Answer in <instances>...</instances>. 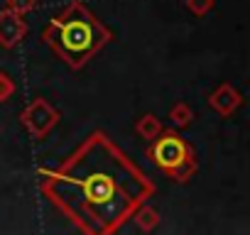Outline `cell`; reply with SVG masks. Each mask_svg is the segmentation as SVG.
Masks as SVG:
<instances>
[{
    "mask_svg": "<svg viewBox=\"0 0 250 235\" xmlns=\"http://www.w3.org/2000/svg\"><path fill=\"white\" fill-rule=\"evenodd\" d=\"M133 220L138 223V228H140V230L150 233V230H155V228H157V223H160V211H157V208H152V206L145 201L143 206H138V208H135Z\"/></svg>",
    "mask_w": 250,
    "mask_h": 235,
    "instance_id": "ba28073f",
    "label": "cell"
},
{
    "mask_svg": "<svg viewBox=\"0 0 250 235\" xmlns=\"http://www.w3.org/2000/svg\"><path fill=\"white\" fill-rule=\"evenodd\" d=\"M169 120H172V125L174 128H189L191 125V120H194V110L184 103V100H179V103H174L172 108H169Z\"/></svg>",
    "mask_w": 250,
    "mask_h": 235,
    "instance_id": "9c48e42d",
    "label": "cell"
},
{
    "mask_svg": "<svg viewBox=\"0 0 250 235\" xmlns=\"http://www.w3.org/2000/svg\"><path fill=\"white\" fill-rule=\"evenodd\" d=\"M147 157L177 184H187L199 172V162L191 145L174 130H162L155 140H150Z\"/></svg>",
    "mask_w": 250,
    "mask_h": 235,
    "instance_id": "3957f363",
    "label": "cell"
},
{
    "mask_svg": "<svg viewBox=\"0 0 250 235\" xmlns=\"http://www.w3.org/2000/svg\"><path fill=\"white\" fill-rule=\"evenodd\" d=\"M5 8L18 15H27L37 8V0H5Z\"/></svg>",
    "mask_w": 250,
    "mask_h": 235,
    "instance_id": "7c38bea8",
    "label": "cell"
},
{
    "mask_svg": "<svg viewBox=\"0 0 250 235\" xmlns=\"http://www.w3.org/2000/svg\"><path fill=\"white\" fill-rule=\"evenodd\" d=\"M110 39L113 32L81 0L66 3L42 30V42L69 69H83Z\"/></svg>",
    "mask_w": 250,
    "mask_h": 235,
    "instance_id": "7a4b0ae2",
    "label": "cell"
},
{
    "mask_svg": "<svg viewBox=\"0 0 250 235\" xmlns=\"http://www.w3.org/2000/svg\"><path fill=\"white\" fill-rule=\"evenodd\" d=\"M165 130V125H162V120L155 115V113H145V115H140V120L135 123V133L143 137V140H155L160 133Z\"/></svg>",
    "mask_w": 250,
    "mask_h": 235,
    "instance_id": "52a82bcc",
    "label": "cell"
},
{
    "mask_svg": "<svg viewBox=\"0 0 250 235\" xmlns=\"http://www.w3.org/2000/svg\"><path fill=\"white\" fill-rule=\"evenodd\" d=\"M25 37H27L25 15H18V13H13L8 8L0 10V47L3 49H15Z\"/></svg>",
    "mask_w": 250,
    "mask_h": 235,
    "instance_id": "5b68a950",
    "label": "cell"
},
{
    "mask_svg": "<svg viewBox=\"0 0 250 235\" xmlns=\"http://www.w3.org/2000/svg\"><path fill=\"white\" fill-rule=\"evenodd\" d=\"M40 189L81 233H118L155 196L147 174L103 133L88 135L59 167L42 169Z\"/></svg>",
    "mask_w": 250,
    "mask_h": 235,
    "instance_id": "6da1fadb",
    "label": "cell"
},
{
    "mask_svg": "<svg viewBox=\"0 0 250 235\" xmlns=\"http://www.w3.org/2000/svg\"><path fill=\"white\" fill-rule=\"evenodd\" d=\"M59 120H62V113L47 98H35L20 110V123L32 140H44L59 125Z\"/></svg>",
    "mask_w": 250,
    "mask_h": 235,
    "instance_id": "277c9868",
    "label": "cell"
},
{
    "mask_svg": "<svg viewBox=\"0 0 250 235\" xmlns=\"http://www.w3.org/2000/svg\"><path fill=\"white\" fill-rule=\"evenodd\" d=\"M184 3H187V10L196 18H204L216 8V0H184Z\"/></svg>",
    "mask_w": 250,
    "mask_h": 235,
    "instance_id": "8fae6325",
    "label": "cell"
},
{
    "mask_svg": "<svg viewBox=\"0 0 250 235\" xmlns=\"http://www.w3.org/2000/svg\"><path fill=\"white\" fill-rule=\"evenodd\" d=\"M15 91H18V83H15V78H13L8 71H0V103L10 100V98L15 96Z\"/></svg>",
    "mask_w": 250,
    "mask_h": 235,
    "instance_id": "30bf717a",
    "label": "cell"
},
{
    "mask_svg": "<svg viewBox=\"0 0 250 235\" xmlns=\"http://www.w3.org/2000/svg\"><path fill=\"white\" fill-rule=\"evenodd\" d=\"M208 108L211 110H216L221 118H230L240 105H243V93L235 88V86H230V83H218L211 93H208Z\"/></svg>",
    "mask_w": 250,
    "mask_h": 235,
    "instance_id": "8992f818",
    "label": "cell"
}]
</instances>
